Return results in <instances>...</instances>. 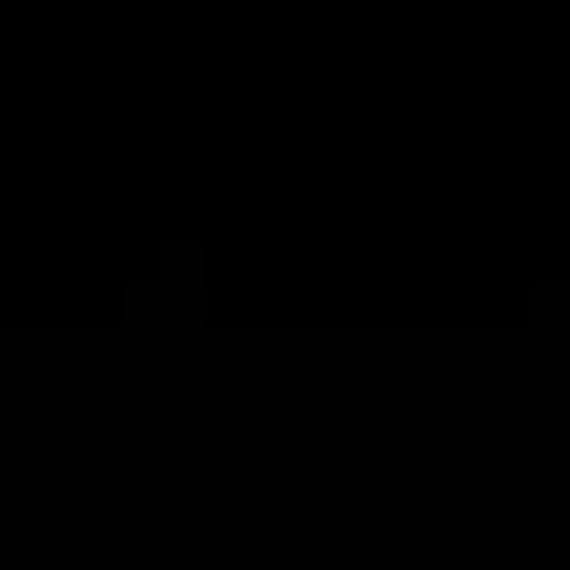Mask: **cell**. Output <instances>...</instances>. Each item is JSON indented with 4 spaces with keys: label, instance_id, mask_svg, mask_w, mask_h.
<instances>
[]
</instances>
